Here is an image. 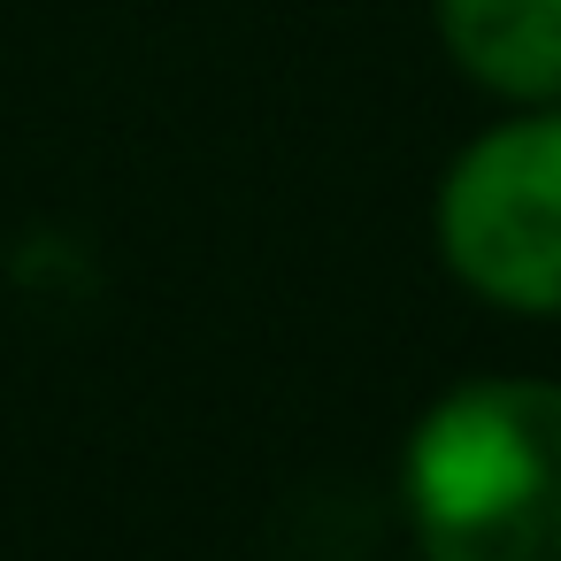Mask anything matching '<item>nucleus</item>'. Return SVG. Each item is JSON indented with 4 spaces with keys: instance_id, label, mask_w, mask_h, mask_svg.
Listing matches in <instances>:
<instances>
[{
    "instance_id": "1",
    "label": "nucleus",
    "mask_w": 561,
    "mask_h": 561,
    "mask_svg": "<svg viewBox=\"0 0 561 561\" xmlns=\"http://www.w3.org/2000/svg\"><path fill=\"white\" fill-rule=\"evenodd\" d=\"M415 561H561V377H461L400 438Z\"/></svg>"
},
{
    "instance_id": "2",
    "label": "nucleus",
    "mask_w": 561,
    "mask_h": 561,
    "mask_svg": "<svg viewBox=\"0 0 561 561\" xmlns=\"http://www.w3.org/2000/svg\"><path fill=\"white\" fill-rule=\"evenodd\" d=\"M438 270L500 316L561 323V101L500 108L431 193Z\"/></svg>"
},
{
    "instance_id": "3",
    "label": "nucleus",
    "mask_w": 561,
    "mask_h": 561,
    "mask_svg": "<svg viewBox=\"0 0 561 561\" xmlns=\"http://www.w3.org/2000/svg\"><path fill=\"white\" fill-rule=\"evenodd\" d=\"M431 32L484 101H561V0H431Z\"/></svg>"
}]
</instances>
